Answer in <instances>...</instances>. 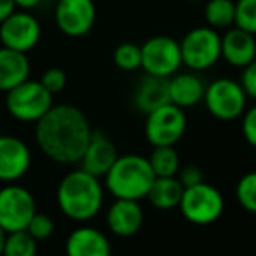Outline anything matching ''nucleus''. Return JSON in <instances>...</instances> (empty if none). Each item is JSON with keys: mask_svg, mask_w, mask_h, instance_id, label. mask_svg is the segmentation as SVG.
Here are the masks:
<instances>
[{"mask_svg": "<svg viewBox=\"0 0 256 256\" xmlns=\"http://www.w3.org/2000/svg\"><path fill=\"white\" fill-rule=\"evenodd\" d=\"M92 129L86 114L74 104H52L35 122L40 152L60 164H78Z\"/></svg>", "mask_w": 256, "mask_h": 256, "instance_id": "obj_1", "label": "nucleus"}, {"mask_svg": "<svg viewBox=\"0 0 256 256\" xmlns=\"http://www.w3.org/2000/svg\"><path fill=\"white\" fill-rule=\"evenodd\" d=\"M56 197L58 206L66 218L89 222L102 211L104 188L100 178L78 168L61 180Z\"/></svg>", "mask_w": 256, "mask_h": 256, "instance_id": "obj_2", "label": "nucleus"}, {"mask_svg": "<svg viewBox=\"0 0 256 256\" xmlns=\"http://www.w3.org/2000/svg\"><path fill=\"white\" fill-rule=\"evenodd\" d=\"M104 178V188L115 199L142 200L152 186L155 174L150 168L148 157L138 154L118 155Z\"/></svg>", "mask_w": 256, "mask_h": 256, "instance_id": "obj_3", "label": "nucleus"}, {"mask_svg": "<svg viewBox=\"0 0 256 256\" xmlns=\"http://www.w3.org/2000/svg\"><path fill=\"white\" fill-rule=\"evenodd\" d=\"M183 66L190 72H206L222 60V34L211 26L192 28L180 40Z\"/></svg>", "mask_w": 256, "mask_h": 256, "instance_id": "obj_4", "label": "nucleus"}, {"mask_svg": "<svg viewBox=\"0 0 256 256\" xmlns=\"http://www.w3.org/2000/svg\"><path fill=\"white\" fill-rule=\"evenodd\" d=\"M248 100L250 96L246 94L240 80L220 77L206 84L202 102L214 118L230 122L242 117L244 110L248 108Z\"/></svg>", "mask_w": 256, "mask_h": 256, "instance_id": "obj_5", "label": "nucleus"}, {"mask_svg": "<svg viewBox=\"0 0 256 256\" xmlns=\"http://www.w3.org/2000/svg\"><path fill=\"white\" fill-rule=\"evenodd\" d=\"M182 216L194 225L206 226L218 222L225 209V199L216 186L209 183H197L183 190L178 206Z\"/></svg>", "mask_w": 256, "mask_h": 256, "instance_id": "obj_6", "label": "nucleus"}, {"mask_svg": "<svg viewBox=\"0 0 256 256\" xmlns=\"http://www.w3.org/2000/svg\"><path fill=\"white\" fill-rule=\"evenodd\" d=\"M52 104V94L40 80L26 78L6 92L7 112L20 122H37Z\"/></svg>", "mask_w": 256, "mask_h": 256, "instance_id": "obj_7", "label": "nucleus"}, {"mask_svg": "<svg viewBox=\"0 0 256 256\" xmlns=\"http://www.w3.org/2000/svg\"><path fill=\"white\" fill-rule=\"evenodd\" d=\"M186 131V114L183 108L166 103L146 114L145 136L152 146H174Z\"/></svg>", "mask_w": 256, "mask_h": 256, "instance_id": "obj_8", "label": "nucleus"}, {"mask_svg": "<svg viewBox=\"0 0 256 256\" xmlns=\"http://www.w3.org/2000/svg\"><path fill=\"white\" fill-rule=\"evenodd\" d=\"M142 68L146 75L169 78L183 66L180 42L169 35H155L143 42Z\"/></svg>", "mask_w": 256, "mask_h": 256, "instance_id": "obj_9", "label": "nucleus"}, {"mask_svg": "<svg viewBox=\"0 0 256 256\" xmlns=\"http://www.w3.org/2000/svg\"><path fill=\"white\" fill-rule=\"evenodd\" d=\"M42 37V26L30 10L16 9L0 23V44L20 52L35 49Z\"/></svg>", "mask_w": 256, "mask_h": 256, "instance_id": "obj_10", "label": "nucleus"}, {"mask_svg": "<svg viewBox=\"0 0 256 256\" xmlns=\"http://www.w3.org/2000/svg\"><path fill=\"white\" fill-rule=\"evenodd\" d=\"M35 212L37 208L30 190L12 183L0 190V226L6 232L24 230Z\"/></svg>", "mask_w": 256, "mask_h": 256, "instance_id": "obj_11", "label": "nucleus"}, {"mask_svg": "<svg viewBox=\"0 0 256 256\" xmlns=\"http://www.w3.org/2000/svg\"><path fill=\"white\" fill-rule=\"evenodd\" d=\"M54 21L58 30L66 37H84L96 23L94 0H58Z\"/></svg>", "mask_w": 256, "mask_h": 256, "instance_id": "obj_12", "label": "nucleus"}, {"mask_svg": "<svg viewBox=\"0 0 256 256\" xmlns=\"http://www.w3.org/2000/svg\"><path fill=\"white\" fill-rule=\"evenodd\" d=\"M32 152L23 140L10 134H0V182L14 183L28 172Z\"/></svg>", "mask_w": 256, "mask_h": 256, "instance_id": "obj_13", "label": "nucleus"}, {"mask_svg": "<svg viewBox=\"0 0 256 256\" xmlns=\"http://www.w3.org/2000/svg\"><path fill=\"white\" fill-rule=\"evenodd\" d=\"M117 157L118 152L115 143L104 132L92 131L91 140H89L88 146L78 160V166L89 174L96 176V178H103L108 172V169L114 166V162L117 160Z\"/></svg>", "mask_w": 256, "mask_h": 256, "instance_id": "obj_14", "label": "nucleus"}, {"mask_svg": "<svg viewBox=\"0 0 256 256\" xmlns=\"http://www.w3.org/2000/svg\"><path fill=\"white\" fill-rule=\"evenodd\" d=\"M256 58V35L230 26L222 35V60L234 68H246Z\"/></svg>", "mask_w": 256, "mask_h": 256, "instance_id": "obj_15", "label": "nucleus"}, {"mask_svg": "<svg viewBox=\"0 0 256 256\" xmlns=\"http://www.w3.org/2000/svg\"><path fill=\"white\" fill-rule=\"evenodd\" d=\"M106 225L117 237H132L143 226V209L140 200L115 199L106 211Z\"/></svg>", "mask_w": 256, "mask_h": 256, "instance_id": "obj_16", "label": "nucleus"}, {"mask_svg": "<svg viewBox=\"0 0 256 256\" xmlns=\"http://www.w3.org/2000/svg\"><path fill=\"white\" fill-rule=\"evenodd\" d=\"M206 84L197 72H182L168 78L169 103L180 108H192L204 98Z\"/></svg>", "mask_w": 256, "mask_h": 256, "instance_id": "obj_17", "label": "nucleus"}, {"mask_svg": "<svg viewBox=\"0 0 256 256\" xmlns=\"http://www.w3.org/2000/svg\"><path fill=\"white\" fill-rule=\"evenodd\" d=\"M66 256H112L110 240L94 226H78L64 244Z\"/></svg>", "mask_w": 256, "mask_h": 256, "instance_id": "obj_18", "label": "nucleus"}, {"mask_svg": "<svg viewBox=\"0 0 256 256\" xmlns=\"http://www.w3.org/2000/svg\"><path fill=\"white\" fill-rule=\"evenodd\" d=\"M32 64L26 52L0 46V91L7 92L23 80L30 78Z\"/></svg>", "mask_w": 256, "mask_h": 256, "instance_id": "obj_19", "label": "nucleus"}, {"mask_svg": "<svg viewBox=\"0 0 256 256\" xmlns=\"http://www.w3.org/2000/svg\"><path fill=\"white\" fill-rule=\"evenodd\" d=\"M132 102H134V106L145 115L150 114L155 108L169 103L168 78L145 75L136 88Z\"/></svg>", "mask_w": 256, "mask_h": 256, "instance_id": "obj_20", "label": "nucleus"}, {"mask_svg": "<svg viewBox=\"0 0 256 256\" xmlns=\"http://www.w3.org/2000/svg\"><path fill=\"white\" fill-rule=\"evenodd\" d=\"M183 185L176 176H166V178H155L152 186H150L148 194L145 199L157 209L162 211H169L180 206L183 196Z\"/></svg>", "mask_w": 256, "mask_h": 256, "instance_id": "obj_21", "label": "nucleus"}, {"mask_svg": "<svg viewBox=\"0 0 256 256\" xmlns=\"http://www.w3.org/2000/svg\"><path fill=\"white\" fill-rule=\"evenodd\" d=\"M206 24L218 32L234 26L236 21V0H208L204 6Z\"/></svg>", "mask_w": 256, "mask_h": 256, "instance_id": "obj_22", "label": "nucleus"}, {"mask_svg": "<svg viewBox=\"0 0 256 256\" xmlns=\"http://www.w3.org/2000/svg\"><path fill=\"white\" fill-rule=\"evenodd\" d=\"M150 168H152L155 178H166V176H176L182 168L180 154L174 146H154L148 157Z\"/></svg>", "mask_w": 256, "mask_h": 256, "instance_id": "obj_23", "label": "nucleus"}, {"mask_svg": "<svg viewBox=\"0 0 256 256\" xmlns=\"http://www.w3.org/2000/svg\"><path fill=\"white\" fill-rule=\"evenodd\" d=\"M2 256H37V240L26 230L7 232Z\"/></svg>", "mask_w": 256, "mask_h": 256, "instance_id": "obj_24", "label": "nucleus"}, {"mask_svg": "<svg viewBox=\"0 0 256 256\" xmlns=\"http://www.w3.org/2000/svg\"><path fill=\"white\" fill-rule=\"evenodd\" d=\"M114 63L124 72H134L142 68V48L132 42H122L114 51Z\"/></svg>", "mask_w": 256, "mask_h": 256, "instance_id": "obj_25", "label": "nucleus"}, {"mask_svg": "<svg viewBox=\"0 0 256 256\" xmlns=\"http://www.w3.org/2000/svg\"><path fill=\"white\" fill-rule=\"evenodd\" d=\"M236 197L240 208L256 214V171H250L240 176L236 186Z\"/></svg>", "mask_w": 256, "mask_h": 256, "instance_id": "obj_26", "label": "nucleus"}, {"mask_svg": "<svg viewBox=\"0 0 256 256\" xmlns=\"http://www.w3.org/2000/svg\"><path fill=\"white\" fill-rule=\"evenodd\" d=\"M234 26L256 35V0H236Z\"/></svg>", "mask_w": 256, "mask_h": 256, "instance_id": "obj_27", "label": "nucleus"}, {"mask_svg": "<svg viewBox=\"0 0 256 256\" xmlns=\"http://www.w3.org/2000/svg\"><path fill=\"white\" fill-rule=\"evenodd\" d=\"M24 230L35 240H46L54 234V222L51 216L46 214V212H35Z\"/></svg>", "mask_w": 256, "mask_h": 256, "instance_id": "obj_28", "label": "nucleus"}, {"mask_svg": "<svg viewBox=\"0 0 256 256\" xmlns=\"http://www.w3.org/2000/svg\"><path fill=\"white\" fill-rule=\"evenodd\" d=\"M40 84L54 96L63 91L64 86H66V74H64L63 68H58V66L48 68V70L42 74Z\"/></svg>", "mask_w": 256, "mask_h": 256, "instance_id": "obj_29", "label": "nucleus"}, {"mask_svg": "<svg viewBox=\"0 0 256 256\" xmlns=\"http://www.w3.org/2000/svg\"><path fill=\"white\" fill-rule=\"evenodd\" d=\"M240 118H242L240 129H242L244 140H246L253 148H256V103L253 106L246 108Z\"/></svg>", "mask_w": 256, "mask_h": 256, "instance_id": "obj_30", "label": "nucleus"}, {"mask_svg": "<svg viewBox=\"0 0 256 256\" xmlns=\"http://www.w3.org/2000/svg\"><path fill=\"white\" fill-rule=\"evenodd\" d=\"M176 178L180 180V183L183 185V188H186V186H194V185H197V183H202L204 182V172L199 166L188 164V166H185V168H180Z\"/></svg>", "mask_w": 256, "mask_h": 256, "instance_id": "obj_31", "label": "nucleus"}, {"mask_svg": "<svg viewBox=\"0 0 256 256\" xmlns=\"http://www.w3.org/2000/svg\"><path fill=\"white\" fill-rule=\"evenodd\" d=\"M240 84H242L244 91L250 98L256 100V58L242 68V75H240Z\"/></svg>", "mask_w": 256, "mask_h": 256, "instance_id": "obj_32", "label": "nucleus"}, {"mask_svg": "<svg viewBox=\"0 0 256 256\" xmlns=\"http://www.w3.org/2000/svg\"><path fill=\"white\" fill-rule=\"evenodd\" d=\"M16 9L18 7H16V4H14V0H0V23H2L7 16H10Z\"/></svg>", "mask_w": 256, "mask_h": 256, "instance_id": "obj_33", "label": "nucleus"}, {"mask_svg": "<svg viewBox=\"0 0 256 256\" xmlns=\"http://www.w3.org/2000/svg\"><path fill=\"white\" fill-rule=\"evenodd\" d=\"M18 9H23V10H32L35 7H38L42 4V0H14Z\"/></svg>", "mask_w": 256, "mask_h": 256, "instance_id": "obj_34", "label": "nucleus"}, {"mask_svg": "<svg viewBox=\"0 0 256 256\" xmlns=\"http://www.w3.org/2000/svg\"><path fill=\"white\" fill-rule=\"evenodd\" d=\"M6 237H7V232L0 226V256L4 253V244H6Z\"/></svg>", "mask_w": 256, "mask_h": 256, "instance_id": "obj_35", "label": "nucleus"}, {"mask_svg": "<svg viewBox=\"0 0 256 256\" xmlns=\"http://www.w3.org/2000/svg\"><path fill=\"white\" fill-rule=\"evenodd\" d=\"M186 2H190V4H197V2H202V0H186Z\"/></svg>", "mask_w": 256, "mask_h": 256, "instance_id": "obj_36", "label": "nucleus"}]
</instances>
